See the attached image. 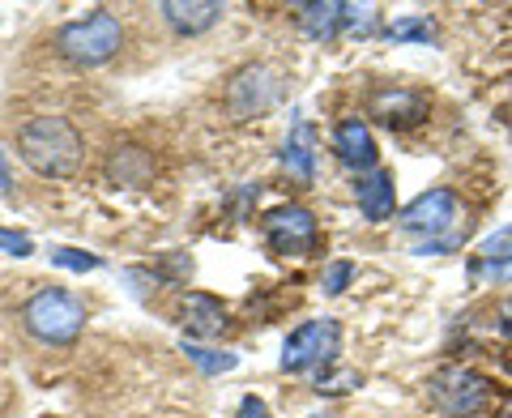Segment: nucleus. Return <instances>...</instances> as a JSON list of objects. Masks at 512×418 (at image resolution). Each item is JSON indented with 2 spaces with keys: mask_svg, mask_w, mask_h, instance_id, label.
I'll list each match as a JSON object with an SVG mask.
<instances>
[{
  "mask_svg": "<svg viewBox=\"0 0 512 418\" xmlns=\"http://www.w3.org/2000/svg\"><path fill=\"white\" fill-rule=\"evenodd\" d=\"M18 158L43 180H69L86 158V141L64 116H35L18 128Z\"/></svg>",
  "mask_w": 512,
  "mask_h": 418,
  "instance_id": "1",
  "label": "nucleus"
},
{
  "mask_svg": "<svg viewBox=\"0 0 512 418\" xmlns=\"http://www.w3.org/2000/svg\"><path fill=\"white\" fill-rule=\"evenodd\" d=\"M397 227L406 235H414L419 244L414 252L419 256H440V252H453L461 239H466V205L453 188H431V192H419L397 218Z\"/></svg>",
  "mask_w": 512,
  "mask_h": 418,
  "instance_id": "2",
  "label": "nucleus"
},
{
  "mask_svg": "<svg viewBox=\"0 0 512 418\" xmlns=\"http://www.w3.org/2000/svg\"><path fill=\"white\" fill-rule=\"evenodd\" d=\"M22 329L43 346H73L86 329V303L64 286H43L26 299Z\"/></svg>",
  "mask_w": 512,
  "mask_h": 418,
  "instance_id": "3",
  "label": "nucleus"
},
{
  "mask_svg": "<svg viewBox=\"0 0 512 418\" xmlns=\"http://www.w3.org/2000/svg\"><path fill=\"white\" fill-rule=\"evenodd\" d=\"M124 47V22L111 9H94L77 22H64L56 30V52L77 64V69H99V64L116 60Z\"/></svg>",
  "mask_w": 512,
  "mask_h": 418,
  "instance_id": "4",
  "label": "nucleus"
},
{
  "mask_svg": "<svg viewBox=\"0 0 512 418\" xmlns=\"http://www.w3.org/2000/svg\"><path fill=\"white\" fill-rule=\"evenodd\" d=\"M491 393H495V384L483 372L461 367V363H448V367H440V372L427 380L431 406H436L444 418H474V414H483L491 406Z\"/></svg>",
  "mask_w": 512,
  "mask_h": 418,
  "instance_id": "5",
  "label": "nucleus"
},
{
  "mask_svg": "<svg viewBox=\"0 0 512 418\" xmlns=\"http://www.w3.org/2000/svg\"><path fill=\"white\" fill-rule=\"evenodd\" d=\"M338 350H342V325L338 320H308L299 325L282 346V372L291 376H303L312 367H329L338 363Z\"/></svg>",
  "mask_w": 512,
  "mask_h": 418,
  "instance_id": "6",
  "label": "nucleus"
},
{
  "mask_svg": "<svg viewBox=\"0 0 512 418\" xmlns=\"http://www.w3.org/2000/svg\"><path fill=\"white\" fill-rule=\"evenodd\" d=\"M278 99H282V73L274 69V64H244V69L227 82V94H222L231 120L265 116Z\"/></svg>",
  "mask_w": 512,
  "mask_h": 418,
  "instance_id": "7",
  "label": "nucleus"
},
{
  "mask_svg": "<svg viewBox=\"0 0 512 418\" xmlns=\"http://www.w3.org/2000/svg\"><path fill=\"white\" fill-rule=\"evenodd\" d=\"M261 235L278 256H312L320 248V222L308 205H274L261 218Z\"/></svg>",
  "mask_w": 512,
  "mask_h": 418,
  "instance_id": "8",
  "label": "nucleus"
},
{
  "mask_svg": "<svg viewBox=\"0 0 512 418\" xmlns=\"http://www.w3.org/2000/svg\"><path fill=\"white\" fill-rule=\"evenodd\" d=\"M367 116L376 124L393 128V133H410V128L427 124L431 116V94L427 90H414V86H376L367 94Z\"/></svg>",
  "mask_w": 512,
  "mask_h": 418,
  "instance_id": "9",
  "label": "nucleus"
},
{
  "mask_svg": "<svg viewBox=\"0 0 512 418\" xmlns=\"http://www.w3.org/2000/svg\"><path fill=\"white\" fill-rule=\"evenodd\" d=\"M180 325L192 342H205V337H222V329L231 325L227 320V303L205 295V291H192L180 299Z\"/></svg>",
  "mask_w": 512,
  "mask_h": 418,
  "instance_id": "10",
  "label": "nucleus"
},
{
  "mask_svg": "<svg viewBox=\"0 0 512 418\" xmlns=\"http://www.w3.org/2000/svg\"><path fill=\"white\" fill-rule=\"evenodd\" d=\"M158 13L167 18V26L175 35H205V30H214L222 22V9L218 0H163Z\"/></svg>",
  "mask_w": 512,
  "mask_h": 418,
  "instance_id": "11",
  "label": "nucleus"
},
{
  "mask_svg": "<svg viewBox=\"0 0 512 418\" xmlns=\"http://www.w3.org/2000/svg\"><path fill=\"white\" fill-rule=\"evenodd\" d=\"M333 150H338L342 163L355 167L359 175L376 171V137L363 120H342L338 128H333Z\"/></svg>",
  "mask_w": 512,
  "mask_h": 418,
  "instance_id": "12",
  "label": "nucleus"
},
{
  "mask_svg": "<svg viewBox=\"0 0 512 418\" xmlns=\"http://www.w3.org/2000/svg\"><path fill=\"white\" fill-rule=\"evenodd\" d=\"M107 180L116 188H146L154 180V154L141 146H116L107 158Z\"/></svg>",
  "mask_w": 512,
  "mask_h": 418,
  "instance_id": "13",
  "label": "nucleus"
},
{
  "mask_svg": "<svg viewBox=\"0 0 512 418\" xmlns=\"http://www.w3.org/2000/svg\"><path fill=\"white\" fill-rule=\"evenodd\" d=\"M355 197L367 222H389L393 218V197H397V184H393V171H367L359 175L355 184Z\"/></svg>",
  "mask_w": 512,
  "mask_h": 418,
  "instance_id": "14",
  "label": "nucleus"
},
{
  "mask_svg": "<svg viewBox=\"0 0 512 418\" xmlns=\"http://www.w3.org/2000/svg\"><path fill=\"white\" fill-rule=\"evenodd\" d=\"M295 13H299V30L308 39H316V43L338 39L342 26H346V5L342 0H312V5H299Z\"/></svg>",
  "mask_w": 512,
  "mask_h": 418,
  "instance_id": "15",
  "label": "nucleus"
},
{
  "mask_svg": "<svg viewBox=\"0 0 512 418\" xmlns=\"http://www.w3.org/2000/svg\"><path fill=\"white\" fill-rule=\"evenodd\" d=\"M282 167L291 171V180H295V184H312V180H316V150H312V128L303 124V120L291 128V137H286V146H282Z\"/></svg>",
  "mask_w": 512,
  "mask_h": 418,
  "instance_id": "16",
  "label": "nucleus"
},
{
  "mask_svg": "<svg viewBox=\"0 0 512 418\" xmlns=\"http://www.w3.org/2000/svg\"><path fill=\"white\" fill-rule=\"evenodd\" d=\"M389 43H436V22L431 18H397L393 26H384Z\"/></svg>",
  "mask_w": 512,
  "mask_h": 418,
  "instance_id": "17",
  "label": "nucleus"
},
{
  "mask_svg": "<svg viewBox=\"0 0 512 418\" xmlns=\"http://www.w3.org/2000/svg\"><path fill=\"white\" fill-rule=\"evenodd\" d=\"M363 384V376L355 372V367H325V372L316 376V393L320 397H342V393H350V389H359Z\"/></svg>",
  "mask_w": 512,
  "mask_h": 418,
  "instance_id": "18",
  "label": "nucleus"
},
{
  "mask_svg": "<svg viewBox=\"0 0 512 418\" xmlns=\"http://www.w3.org/2000/svg\"><path fill=\"white\" fill-rule=\"evenodd\" d=\"M184 355L197 363L205 376H222V372H231V367L239 363L235 355H218V350H205V346H197V342H184Z\"/></svg>",
  "mask_w": 512,
  "mask_h": 418,
  "instance_id": "19",
  "label": "nucleus"
},
{
  "mask_svg": "<svg viewBox=\"0 0 512 418\" xmlns=\"http://www.w3.org/2000/svg\"><path fill=\"white\" fill-rule=\"evenodd\" d=\"M470 278L478 286H508L512 282V261H470Z\"/></svg>",
  "mask_w": 512,
  "mask_h": 418,
  "instance_id": "20",
  "label": "nucleus"
},
{
  "mask_svg": "<svg viewBox=\"0 0 512 418\" xmlns=\"http://www.w3.org/2000/svg\"><path fill=\"white\" fill-rule=\"evenodd\" d=\"M350 278H355V265H350V261H333L325 269V278H320V291H325L329 299H338L346 286H350Z\"/></svg>",
  "mask_w": 512,
  "mask_h": 418,
  "instance_id": "21",
  "label": "nucleus"
},
{
  "mask_svg": "<svg viewBox=\"0 0 512 418\" xmlns=\"http://www.w3.org/2000/svg\"><path fill=\"white\" fill-rule=\"evenodd\" d=\"M478 256H483V261H512V227H500L495 235H487L483 244H478Z\"/></svg>",
  "mask_w": 512,
  "mask_h": 418,
  "instance_id": "22",
  "label": "nucleus"
},
{
  "mask_svg": "<svg viewBox=\"0 0 512 418\" xmlns=\"http://www.w3.org/2000/svg\"><path fill=\"white\" fill-rule=\"evenodd\" d=\"M52 265L73 269V273H86V269H99V256H90L82 248H52Z\"/></svg>",
  "mask_w": 512,
  "mask_h": 418,
  "instance_id": "23",
  "label": "nucleus"
},
{
  "mask_svg": "<svg viewBox=\"0 0 512 418\" xmlns=\"http://www.w3.org/2000/svg\"><path fill=\"white\" fill-rule=\"evenodd\" d=\"M0 248H5L9 256H30V252H35L30 235H22V231H5V227H0Z\"/></svg>",
  "mask_w": 512,
  "mask_h": 418,
  "instance_id": "24",
  "label": "nucleus"
},
{
  "mask_svg": "<svg viewBox=\"0 0 512 418\" xmlns=\"http://www.w3.org/2000/svg\"><path fill=\"white\" fill-rule=\"evenodd\" d=\"M239 418H269V406H265V401L261 397H244V401H239Z\"/></svg>",
  "mask_w": 512,
  "mask_h": 418,
  "instance_id": "25",
  "label": "nucleus"
},
{
  "mask_svg": "<svg viewBox=\"0 0 512 418\" xmlns=\"http://www.w3.org/2000/svg\"><path fill=\"white\" fill-rule=\"evenodd\" d=\"M0 188L13 192V180H9V163H5V150H0Z\"/></svg>",
  "mask_w": 512,
  "mask_h": 418,
  "instance_id": "26",
  "label": "nucleus"
},
{
  "mask_svg": "<svg viewBox=\"0 0 512 418\" xmlns=\"http://www.w3.org/2000/svg\"><path fill=\"white\" fill-rule=\"evenodd\" d=\"M495 418H512V393L500 397V406H495Z\"/></svg>",
  "mask_w": 512,
  "mask_h": 418,
  "instance_id": "27",
  "label": "nucleus"
},
{
  "mask_svg": "<svg viewBox=\"0 0 512 418\" xmlns=\"http://www.w3.org/2000/svg\"><path fill=\"white\" fill-rule=\"evenodd\" d=\"M504 325H508V333H512V299L504 303Z\"/></svg>",
  "mask_w": 512,
  "mask_h": 418,
  "instance_id": "28",
  "label": "nucleus"
},
{
  "mask_svg": "<svg viewBox=\"0 0 512 418\" xmlns=\"http://www.w3.org/2000/svg\"><path fill=\"white\" fill-rule=\"evenodd\" d=\"M308 418H329V414H308Z\"/></svg>",
  "mask_w": 512,
  "mask_h": 418,
  "instance_id": "29",
  "label": "nucleus"
}]
</instances>
